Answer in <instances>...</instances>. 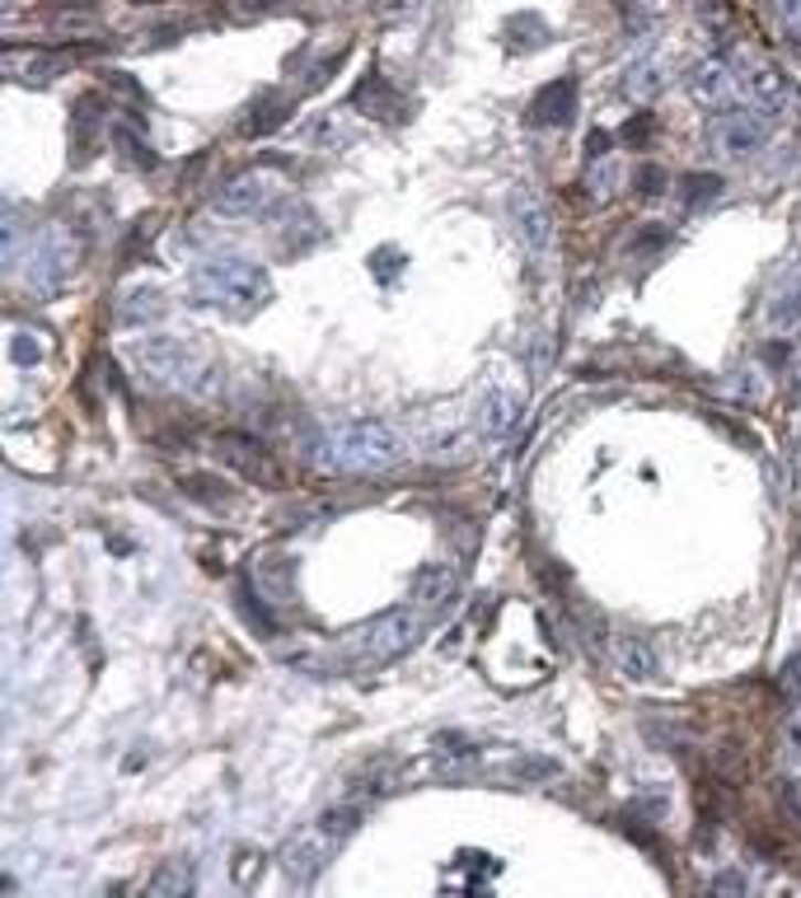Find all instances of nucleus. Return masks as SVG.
Here are the masks:
<instances>
[{"label": "nucleus", "mask_w": 801, "mask_h": 898, "mask_svg": "<svg viewBox=\"0 0 801 898\" xmlns=\"http://www.w3.org/2000/svg\"><path fill=\"white\" fill-rule=\"evenodd\" d=\"M188 299L230 318H249L272 299V276L253 257H211L188 276Z\"/></svg>", "instance_id": "obj_2"}, {"label": "nucleus", "mask_w": 801, "mask_h": 898, "mask_svg": "<svg viewBox=\"0 0 801 898\" xmlns=\"http://www.w3.org/2000/svg\"><path fill=\"white\" fill-rule=\"evenodd\" d=\"M671 244V230L666 225H647V230H637V239H633V253H656V249H666Z\"/></svg>", "instance_id": "obj_30"}, {"label": "nucleus", "mask_w": 801, "mask_h": 898, "mask_svg": "<svg viewBox=\"0 0 801 898\" xmlns=\"http://www.w3.org/2000/svg\"><path fill=\"white\" fill-rule=\"evenodd\" d=\"M661 89H666V80H661V71H656L652 62L629 71V94H633V98H652V94H661Z\"/></svg>", "instance_id": "obj_27"}, {"label": "nucleus", "mask_w": 801, "mask_h": 898, "mask_svg": "<svg viewBox=\"0 0 801 898\" xmlns=\"http://www.w3.org/2000/svg\"><path fill=\"white\" fill-rule=\"evenodd\" d=\"M778 127V108L765 104H731L721 108L713 123H708V146L727 159H746L755 150L769 146V136Z\"/></svg>", "instance_id": "obj_4"}, {"label": "nucleus", "mask_w": 801, "mask_h": 898, "mask_svg": "<svg viewBox=\"0 0 801 898\" xmlns=\"http://www.w3.org/2000/svg\"><path fill=\"white\" fill-rule=\"evenodd\" d=\"M10 356H14V366H33V361H43V347H38L29 332H19L10 342Z\"/></svg>", "instance_id": "obj_31"}, {"label": "nucleus", "mask_w": 801, "mask_h": 898, "mask_svg": "<svg viewBox=\"0 0 801 898\" xmlns=\"http://www.w3.org/2000/svg\"><path fill=\"white\" fill-rule=\"evenodd\" d=\"M610 146H614V136H610V131H591V141H586V159H600Z\"/></svg>", "instance_id": "obj_36"}, {"label": "nucleus", "mask_w": 801, "mask_h": 898, "mask_svg": "<svg viewBox=\"0 0 801 898\" xmlns=\"http://www.w3.org/2000/svg\"><path fill=\"white\" fill-rule=\"evenodd\" d=\"M647 131H652V113H637V117H629V127H623L619 136H623V141H642Z\"/></svg>", "instance_id": "obj_34"}, {"label": "nucleus", "mask_w": 801, "mask_h": 898, "mask_svg": "<svg viewBox=\"0 0 801 898\" xmlns=\"http://www.w3.org/2000/svg\"><path fill=\"white\" fill-rule=\"evenodd\" d=\"M530 117L535 127H568L572 117H577V75H558L549 80L535 98H530Z\"/></svg>", "instance_id": "obj_12"}, {"label": "nucleus", "mask_w": 801, "mask_h": 898, "mask_svg": "<svg viewBox=\"0 0 801 898\" xmlns=\"http://www.w3.org/2000/svg\"><path fill=\"white\" fill-rule=\"evenodd\" d=\"M512 776H520V782H554L558 763H554V758H516Z\"/></svg>", "instance_id": "obj_26"}, {"label": "nucleus", "mask_w": 801, "mask_h": 898, "mask_svg": "<svg viewBox=\"0 0 801 898\" xmlns=\"http://www.w3.org/2000/svg\"><path fill=\"white\" fill-rule=\"evenodd\" d=\"M403 435L380 422V416H357V422H338L319 435V445L309 450L315 464H324L328 473H384L403 464Z\"/></svg>", "instance_id": "obj_1"}, {"label": "nucleus", "mask_w": 801, "mask_h": 898, "mask_svg": "<svg viewBox=\"0 0 801 898\" xmlns=\"http://www.w3.org/2000/svg\"><path fill=\"white\" fill-rule=\"evenodd\" d=\"M334 852H338V843L328 833H319V828L291 837V843L282 847V875L291 885H315L328 870V862H334Z\"/></svg>", "instance_id": "obj_9"}, {"label": "nucleus", "mask_w": 801, "mask_h": 898, "mask_svg": "<svg viewBox=\"0 0 801 898\" xmlns=\"http://www.w3.org/2000/svg\"><path fill=\"white\" fill-rule=\"evenodd\" d=\"M614 661H619V674H629V678H656L661 674V655L652 642H642V636H619Z\"/></svg>", "instance_id": "obj_16"}, {"label": "nucleus", "mask_w": 801, "mask_h": 898, "mask_svg": "<svg viewBox=\"0 0 801 898\" xmlns=\"http://www.w3.org/2000/svg\"><path fill=\"white\" fill-rule=\"evenodd\" d=\"M315 828L328 833L334 843H347V837L361 828V810H357V805H334V810H324V814H319V824H315Z\"/></svg>", "instance_id": "obj_22"}, {"label": "nucleus", "mask_w": 801, "mask_h": 898, "mask_svg": "<svg viewBox=\"0 0 801 898\" xmlns=\"http://www.w3.org/2000/svg\"><path fill=\"white\" fill-rule=\"evenodd\" d=\"M183 492L192 496V501H202V506H217V510L230 506V487H221L211 473H192V477H183Z\"/></svg>", "instance_id": "obj_25"}, {"label": "nucleus", "mask_w": 801, "mask_h": 898, "mask_svg": "<svg viewBox=\"0 0 801 898\" xmlns=\"http://www.w3.org/2000/svg\"><path fill=\"white\" fill-rule=\"evenodd\" d=\"M708 889H713V894H746L750 885H746V875H717Z\"/></svg>", "instance_id": "obj_35"}, {"label": "nucleus", "mask_w": 801, "mask_h": 898, "mask_svg": "<svg viewBox=\"0 0 801 898\" xmlns=\"http://www.w3.org/2000/svg\"><path fill=\"white\" fill-rule=\"evenodd\" d=\"M769 324L778 332H797L801 328V263H792L783 282L773 286V295H769Z\"/></svg>", "instance_id": "obj_15"}, {"label": "nucleus", "mask_w": 801, "mask_h": 898, "mask_svg": "<svg viewBox=\"0 0 801 898\" xmlns=\"http://www.w3.org/2000/svg\"><path fill=\"white\" fill-rule=\"evenodd\" d=\"M217 454H221V464L230 473H240L244 483H253V487H286V477L277 468V458H272V450L263 441H253V435H240V431L221 435Z\"/></svg>", "instance_id": "obj_8"}, {"label": "nucleus", "mask_w": 801, "mask_h": 898, "mask_svg": "<svg viewBox=\"0 0 801 898\" xmlns=\"http://www.w3.org/2000/svg\"><path fill=\"white\" fill-rule=\"evenodd\" d=\"M721 188H727V183H721L717 173H685V178H679V207H685V211H703L708 202H717Z\"/></svg>", "instance_id": "obj_21"}, {"label": "nucleus", "mask_w": 801, "mask_h": 898, "mask_svg": "<svg viewBox=\"0 0 801 898\" xmlns=\"http://www.w3.org/2000/svg\"><path fill=\"white\" fill-rule=\"evenodd\" d=\"M113 146L123 150L127 165H136V169H155V150H146V141H141V136H136V127L117 123V127H113Z\"/></svg>", "instance_id": "obj_24"}, {"label": "nucleus", "mask_w": 801, "mask_h": 898, "mask_svg": "<svg viewBox=\"0 0 801 898\" xmlns=\"http://www.w3.org/2000/svg\"><path fill=\"white\" fill-rule=\"evenodd\" d=\"M455 594V571L451 567H426L418 581H413V604H422V613H436L451 604Z\"/></svg>", "instance_id": "obj_18"}, {"label": "nucleus", "mask_w": 801, "mask_h": 898, "mask_svg": "<svg viewBox=\"0 0 801 898\" xmlns=\"http://www.w3.org/2000/svg\"><path fill=\"white\" fill-rule=\"evenodd\" d=\"M286 113H291V98H286L282 89H272V94H263L259 104L249 108L244 131H249V136H267V131H277V127L286 123Z\"/></svg>", "instance_id": "obj_19"}, {"label": "nucleus", "mask_w": 801, "mask_h": 898, "mask_svg": "<svg viewBox=\"0 0 801 898\" xmlns=\"http://www.w3.org/2000/svg\"><path fill=\"white\" fill-rule=\"evenodd\" d=\"M506 215H512L516 239L525 244V253H530L535 263H539V257H549V249H554V215H549V207L539 202V192L516 183L512 192H506Z\"/></svg>", "instance_id": "obj_7"}, {"label": "nucleus", "mask_w": 801, "mask_h": 898, "mask_svg": "<svg viewBox=\"0 0 801 898\" xmlns=\"http://www.w3.org/2000/svg\"><path fill=\"white\" fill-rule=\"evenodd\" d=\"M633 183H637V192H642V197H661V192H666L671 178H666V169H661V165H642Z\"/></svg>", "instance_id": "obj_29"}, {"label": "nucleus", "mask_w": 801, "mask_h": 898, "mask_svg": "<svg viewBox=\"0 0 801 898\" xmlns=\"http://www.w3.org/2000/svg\"><path fill=\"white\" fill-rule=\"evenodd\" d=\"M71 56H75V52H48V56H38V62L29 66V75H33V80H56V75L71 66Z\"/></svg>", "instance_id": "obj_28"}, {"label": "nucleus", "mask_w": 801, "mask_h": 898, "mask_svg": "<svg viewBox=\"0 0 801 898\" xmlns=\"http://www.w3.org/2000/svg\"><path fill=\"white\" fill-rule=\"evenodd\" d=\"M769 10L783 19V29H792V33H801V0H769Z\"/></svg>", "instance_id": "obj_32"}, {"label": "nucleus", "mask_w": 801, "mask_h": 898, "mask_svg": "<svg viewBox=\"0 0 801 898\" xmlns=\"http://www.w3.org/2000/svg\"><path fill=\"white\" fill-rule=\"evenodd\" d=\"M71 272H75V249L66 244V234H56V230L38 234V244L29 253V263H24V286L48 299V295H56L71 282Z\"/></svg>", "instance_id": "obj_6"}, {"label": "nucleus", "mask_w": 801, "mask_h": 898, "mask_svg": "<svg viewBox=\"0 0 801 898\" xmlns=\"http://www.w3.org/2000/svg\"><path fill=\"white\" fill-rule=\"evenodd\" d=\"M263 202H267V183L259 173H234L211 192V207H217V215H225V221H249V215L263 211Z\"/></svg>", "instance_id": "obj_11"}, {"label": "nucleus", "mask_w": 801, "mask_h": 898, "mask_svg": "<svg viewBox=\"0 0 801 898\" xmlns=\"http://www.w3.org/2000/svg\"><path fill=\"white\" fill-rule=\"evenodd\" d=\"M783 693L801 697V651H797V655H792V661L783 665Z\"/></svg>", "instance_id": "obj_33"}, {"label": "nucleus", "mask_w": 801, "mask_h": 898, "mask_svg": "<svg viewBox=\"0 0 801 898\" xmlns=\"http://www.w3.org/2000/svg\"><path fill=\"white\" fill-rule=\"evenodd\" d=\"M740 66L736 56H713V62H703L694 75H689V94L698 98L703 108H731L740 98Z\"/></svg>", "instance_id": "obj_10"}, {"label": "nucleus", "mask_w": 801, "mask_h": 898, "mask_svg": "<svg viewBox=\"0 0 801 898\" xmlns=\"http://www.w3.org/2000/svg\"><path fill=\"white\" fill-rule=\"evenodd\" d=\"M426 632V613L422 609H389L380 617H370V623L357 632V655L366 665H389L399 661V655H408Z\"/></svg>", "instance_id": "obj_5"}, {"label": "nucleus", "mask_w": 801, "mask_h": 898, "mask_svg": "<svg viewBox=\"0 0 801 898\" xmlns=\"http://www.w3.org/2000/svg\"><path fill=\"white\" fill-rule=\"evenodd\" d=\"M160 314H165V295L155 286H136V290H127L123 299H117V324L123 328H146Z\"/></svg>", "instance_id": "obj_17"}, {"label": "nucleus", "mask_w": 801, "mask_h": 898, "mask_svg": "<svg viewBox=\"0 0 801 898\" xmlns=\"http://www.w3.org/2000/svg\"><path fill=\"white\" fill-rule=\"evenodd\" d=\"M155 898H179V894H192L198 889V870H192L188 862H165L160 870L150 875V885H146Z\"/></svg>", "instance_id": "obj_20"}, {"label": "nucleus", "mask_w": 801, "mask_h": 898, "mask_svg": "<svg viewBox=\"0 0 801 898\" xmlns=\"http://www.w3.org/2000/svg\"><path fill=\"white\" fill-rule=\"evenodd\" d=\"M131 361L141 366V374L155 389H173V393H211L217 389V370L198 351L179 342V337H141L131 342Z\"/></svg>", "instance_id": "obj_3"}, {"label": "nucleus", "mask_w": 801, "mask_h": 898, "mask_svg": "<svg viewBox=\"0 0 801 898\" xmlns=\"http://www.w3.org/2000/svg\"><path fill=\"white\" fill-rule=\"evenodd\" d=\"M520 422V393L512 389H487L478 398V431L483 441H506Z\"/></svg>", "instance_id": "obj_14"}, {"label": "nucleus", "mask_w": 801, "mask_h": 898, "mask_svg": "<svg viewBox=\"0 0 801 898\" xmlns=\"http://www.w3.org/2000/svg\"><path fill=\"white\" fill-rule=\"evenodd\" d=\"M234 590H240V613L249 617V623L259 627L263 636H277V617H272V613L259 604V594H253V581H249V575H240V581H234Z\"/></svg>", "instance_id": "obj_23"}, {"label": "nucleus", "mask_w": 801, "mask_h": 898, "mask_svg": "<svg viewBox=\"0 0 801 898\" xmlns=\"http://www.w3.org/2000/svg\"><path fill=\"white\" fill-rule=\"evenodd\" d=\"M351 108H357L361 117H384V123H403L408 117V98L389 85V80L380 71H370L357 89H351Z\"/></svg>", "instance_id": "obj_13"}]
</instances>
